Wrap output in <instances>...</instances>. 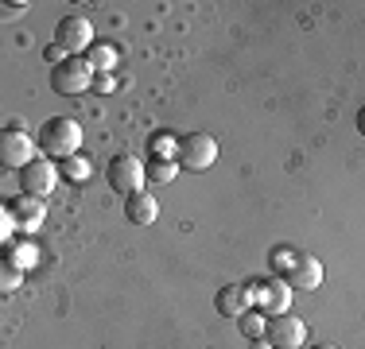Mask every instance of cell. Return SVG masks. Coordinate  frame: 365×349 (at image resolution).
<instances>
[{"mask_svg":"<svg viewBox=\"0 0 365 349\" xmlns=\"http://www.w3.org/2000/svg\"><path fill=\"white\" fill-rule=\"evenodd\" d=\"M82 147V125L74 117H51L39 128V152L47 160H71Z\"/></svg>","mask_w":365,"mask_h":349,"instance_id":"6da1fadb","label":"cell"},{"mask_svg":"<svg viewBox=\"0 0 365 349\" xmlns=\"http://www.w3.org/2000/svg\"><path fill=\"white\" fill-rule=\"evenodd\" d=\"M93 70L86 63V55H71L63 66L51 70V85H55V93H63V98H78V93L93 90Z\"/></svg>","mask_w":365,"mask_h":349,"instance_id":"7a4b0ae2","label":"cell"},{"mask_svg":"<svg viewBox=\"0 0 365 349\" xmlns=\"http://www.w3.org/2000/svg\"><path fill=\"white\" fill-rule=\"evenodd\" d=\"M214 160H218V140H214V136H206V132H187V136H179L175 163H179L182 171H206Z\"/></svg>","mask_w":365,"mask_h":349,"instance_id":"3957f363","label":"cell"},{"mask_svg":"<svg viewBox=\"0 0 365 349\" xmlns=\"http://www.w3.org/2000/svg\"><path fill=\"white\" fill-rule=\"evenodd\" d=\"M31 160H39L36 155V140L28 136V128H20L12 120V125L4 128V136H0V163L12 171H24Z\"/></svg>","mask_w":365,"mask_h":349,"instance_id":"277c9868","label":"cell"},{"mask_svg":"<svg viewBox=\"0 0 365 349\" xmlns=\"http://www.w3.org/2000/svg\"><path fill=\"white\" fill-rule=\"evenodd\" d=\"M106 179L117 194H136V190H144V179H148L144 160H136V155H113L106 167Z\"/></svg>","mask_w":365,"mask_h":349,"instance_id":"5b68a950","label":"cell"},{"mask_svg":"<svg viewBox=\"0 0 365 349\" xmlns=\"http://www.w3.org/2000/svg\"><path fill=\"white\" fill-rule=\"evenodd\" d=\"M55 43L66 55H86V51L93 47V24L86 20V16H66L55 28Z\"/></svg>","mask_w":365,"mask_h":349,"instance_id":"8992f818","label":"cell"},{"mask_svg":"<svg viewBox=\"0 0 365 349\" xmlns=\"http://www.w3.org/2000/svg\"><path fill=\"white\" fill-rule=\"evenodd\" d=\"M55 182H58V167L51 160H31L28 167L20 171V190L31 198H47L55 194Z\"/></svg>","mask_w":365,"mask_h":349,"instance_id":"52a82bcc","label":"cell"},{"mask_svg":"<svg viewBox=\"0 0 365 349\" xmlns=\"http://www.w3.org/2000/svg\"><path fill=\"white\" fill-rule=\"evenodd\" d=\"M249 291H253V303H257V307L260 311H264L268 314V318H272V314H288V307H292V283H288V279H268V283H253V287H249Z\"/></svg>","mask_w":365,"mask_h":349,"instance_id":"ba28073f","label":"cell"},{"mask_svg":"<svg viewBox=\"0 0 365 349\" xmlns=\"http://www.w3.org/2000/svg\"><path fill=\"white\" fill-rule=\"evenodd\" d=\"M264 338L272 342V349H303L307 326H303V318H292V314H272Z\"/></svg>","mask_w":365,"mask_h":349,"instance_id":"9c48e42d","label":"cell"},{"mask_svg":"<svg viewBox=\"0 0 365 349\" xmlns=\"http://www.w3.org/2000/svg\"><path fill=\"white\" fill-rule=\"evenodd\" d=\"M214 307H218L222 318H241V314L253 307V291L241 287V283H230V287H222V291L214 295Z\"/></svg>","mask_w":365,"mask_h":349,"instance_id":"30bf717a","label":"cell"},{"mask_svg":"<svg viewBox=\"0 0 365 349\" xmlns=\"http://www.w3.org/2000/svg\"><path fill=\"white\" fill-rule=\"evenodd\" d=\"M284 279L292 283V291H315V287L323 283V264H319V256H307V252H303Z\"/></svg>","mask_w":365,"mask_h":349,"instance_id":"8fae6325","label":"cell"},{"mask_svg":"<svg viewBox=\"0 0 365 349\" xmlns=\"http://www.w3.org/2000/svg\"><path fill=\"white\" fill-rule=\"evenodd\" d=\"M125 217L133 225H152L155 217H160V202H155V194H144V190L128 194L125 198Z\"/></svg>","mask_w":365,"mask_h":349,"instance_id":"7c38bea8","label":"cell"},{"mask_svg":"<svg viewBox=\"0 0 365 349\" xmlns=\"http://www.w3.org/2000/svg\"><path fill=\"white\" fill-rule=\"evenodd\" d=\"M12 214H16V222H20V229H39L43 217H47V198H31V194H24L20 202L12 206Z\"/></svg>","mask_w":365,"mask_h":349,"instance_id":"4fadbf2b","label":"cell"},{"mask_svg":"<svg viewBox=\"0 0 365 349\" xmlns=\"http://www.w3.org/2000/svg\"><path fill=\"white\" fill-rule=\"evenodd\" d=\"M86 63L98 70V74H113V70H117V51H113L109 43H93V47L86 51Z\"/></svg>","mask_w":365,"mask_h":349,"instance_id":"5bb4252c","label":"cell"},{"mask_svg":"<svg viewBox=\"0 0 365 349\" xmlns=\"http://www.w3.org/2000/svg\"><path fill=\"white\" fill-rule=\"evenodd\" d=\"M144 171H148V182H171L179 174V163L175 160H155L152 155V160L144 163Z\"/></svg>","mask_w":365,"mask_h":349,"instance_id":"9a60e30c","label":"cell"},{"mask_svg":"<svg viewBox=\"0 0 365 349\" xmlns=\"http://www.w3.org/2000/svg\"><path fill=\"white\" fill-rule=\"evenodd\" d=\"M237 322H241V334L253 338V342H257V338H264V330H268V314H260V311H245Z\"/></svg>","mask_w":365,"mask_h":349,"instance_id":"2e32d148","label":"cell"},{"mask_svg":"<svg viewBox=\"0 0 365 349\" xmlns=\"http://www.w3.org/2000/svg\"><path fill=\"white\" fill-rule=\"evenodd\" d=\"M36 256H39V252L31 249V244H8L4 264H16V268H24V272H28V268L36 264Z\"/></svg>","mask_w":365,"mask_h":349,"instance_id":"e0dca14e","label":"cell"},{"mask_svg":"<svg viewBox=\"0 0 365 349\" xmlns=\"http://www.w3.org/2000/svg\"><path fill=\"white\" fill-rule=\"evenodd\" d=\"M20 283H24V268H16V264L0 268V291H4V295H12Z\"/></svg>","mask_w":365,"mask_h":349,"instance_id":"ac0fdd59","label":"cell"},{"mask_svg":"<svg viewBox=\"0 0 365 349\" xmlns=\"http://www.w3.org/2000/svg\"><path fill=\"white\" fill-rule=\"evenodd\" d=\"M295 260H299V256H295V252H292V249H276V252H272V256H268V264H272V268H276V272H284V276H288V272H292V268H295Z\"/></svg>","mask_w":365,"mask_h":349,"instance_id":"d6986e66","label":"cell"},{"mask_svg":"<svg viewBox=\"0 0 365 349\" xmlns=\"http://www.w3.org/2000/svg\"><path fill=\"white\" fill-rule=\"evenodd\" d=\"M20 229V222H16V214H12V206H4V214H0V241H4V249L12 244V233Z\"/></svg>","mask_w":365,"mask_h":349,"instance_id":"ffe728a7","label":"cell"},{"mask_svg":"<svg viewBox=\"0 0 365 349\" xmlns=\"http://www.w3.org/2000/svg\"><path fill=\"white\" fill-rule=\"evenodd\" d=\"M66 174H71L74 182H82V179H90V163L82 160V155H71V160H66V167H63Z\"/></svg>","mask_w":365,"mask_h":349,"instance_id":"44dd1931","label":"cell"},{"mask_svg":"<svg viewBox=\"0 0 365 349\" xmlns=\"http://www.w3.org/2000/svg\"><path fill=\"white\" fill-rule=\"evenodd\" d=\"M113 85H117V82H113V74H93V90H98V93H113Z\"/></svg>","mask_w":365,"mask_h":349,"instance_id":"7402d4cb","label":"cell"},{"mask_svg":"<svg viewBox=\"0 0 365 349\" xmlns=\"http://www.w3.org/2000/svg\"><path fill=\"white\" fill-rule=\"evenodd\" d=\"M20 12H28V4H16V0H12V4H4V20H16Z\"/></svg>","mask_w":365,"mask_h":349,"instance_id":"603a6c76","label":"cell"},{"mask_svg":"<svg viewBox=\"0 0 365 349\" xmlns=\"http://www.w3.org/2000/svg\"><path fill=\"white\" fill-rule=\"evenodd\" d=\"M268 345H272L268 338H257V342H253V349H268Z\"/></svg>","mask_w":365,"mask_h":349,"instance_id":"cb8c5ba5","label":"cell"},{"mask_svg":"<svg viewBox=\"0 0 365 349\" xmlns=\"http://www.w3.org/2000/svg\"><path fill=\"white\" fill-rule=\"evenodd\" d=\"M358 132H361V136H365V109H361V113H358Z\"/></svg>","mask_w":365,"mask_h":349,"instance_id":"d4e9b609","label":"cell"},{"mask_svg":"<svg viewBox=\"0 0 365 349\" xmlns=\"http://www.w3.org/2000/svg\"><path fill=\"white\" fill-rule=\"evenodd\" d=\"M315 349H338V345H315Z\"/></svg>","mask_w":365,"mask_h":349,"instance_id":"484cf974","label":"cell"}]
</instances>
